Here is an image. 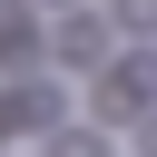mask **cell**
Listing matches in <instances>:
<instances>
[{"mask_svg": "<svg viewBox=\"0 0 157 157\" xmlns=\"http://www.w3.org/2000/svg\"><path fill=\"white\" fill-rule=\"evenodd\" d=\"M147 98H157V59H118V69L98 78V108H108V118H128V108H147Z\"/></svg>", "mask_w": 157, "mask_h": 157, "instance_id": "cell-1", "label": "cell"}, {"mask_svg": "<svg viewBox=\"0 0 157 157\" xmlns=\"http://www.w3.org/2000/svg\"><path fill=\"white\" fill-rule=\"evenodd\" d=\"M108 20H118V29H137V39H157V0H108Z\"/></svg>", "mask_w": 157, "mask_h": 157, "instance_id": "cell-2", "label": "cell"}, {"mask_svg": "<svg viewBox=\"0 0 157 157\" xmlns=\"http://www.w3.org/2000/svg\"><path fill=\"white\" fill-rule=\"evenodd\" d=\"M59 157H98V137H59Z\"/></svg>", "mask_w": 157, "mask_h": 157, "instance_id": "cell-3", "label": "cell"}]
</instances>
